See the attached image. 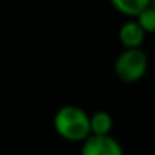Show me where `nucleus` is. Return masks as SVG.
<instances>
[{
  "label": "nucleus",
  "mask_w": 155,
  "mask_h": 155,
  "mask_svg": "<svg viewBox=\"0 0 155 155\" xmlns=\"http://www.w3.org/2000/svg\"><path fill=\"white\" fill-rule=\"evenodd\" d=\"M54 128L68 142H84L90 137V115L77 105H64L54 115Z\"/></svg>",
  "instance_id": "f257e3e1"
},
{
  "label": "nucleus",
  "mask_w": 155,
  "mask_h": 155,
  "mask_svg": "<svg viewBox=\"0 0 155 155\" xmlns=\"http://www.w3.org/2000/svg\"><path fill=\"white\" fill-rule=\"evenodd\" d=\"M148 68V57L142 48H124L115 58V75L124 84H137L145 77Z\"/></svg>",
  "instance_id": "f03ea898"
},
{
  "label": "nucleus",
  "mask_w": 155,
  "mask_h": 155,
  "mask_svg": "<svg viewBox=\"0 0 155 155\" xmlns=\"http://www.w3.org/2000/svg\"><path fill=\"white\" fill-rule=\"evenodd\" d=\"M80 155H125L124 147L112 135H90L82 142Z\"/></svg>",
  "instance_id": "7ed1b4c3"
},
{
  "label": "nucleus",
  "mask_w": 155,
  "mask_h": 155,
  "mask_svg": "<svg viewBox=\"0 0 155 155\" xmlns=\"http://www.w3.org/2000/svg\"><path fill=\"white\" fill-rule=\"evenodd\" d=\"M118 40L124 48H142L145 34L135 20H127L118 28Z\"/></svg>",
  "instance_id": "20e7f679"
},
{
  "label": "nucleus",
  "mask_w": 155,
  "mask_h": 155,
  "mask_svg": "<svg viewBox=\"0 0 155 155\" xmlns=\"http://www.w3.org/2000/svg\"><path fill=\"white\" fill-rule=\"evenodd\" d=\"M114 117L105 110H98L90 115V135H112Z\"/></svg>",
  "instance_id": "39448f33"
},
{
  "label": "nucleus",
  "mask_w": 155,
  "mask_h": 155,
  "mask_svg": "<svg viewBox=\"0 0 155 155\" xmlns=\"http://www.w3.org/2000/svg\"><path fill=\"white\" fill-rule=\"evenodd\" d=\"M148 5L147 0H112V7L128 20H135L142 10Z\"/></svg>",
  "instance_id": "423d86ee"
},
{
  "label": "nucleus",
  "mask_w": 155,
  "mask_h": 155,
  "mask_svg": "<svg viewBox=\"0 0 155 155\" xmlns=\"http://www.w3.org/2000/svg\"><path fill=\"white\" fill-rule=\"evenodd\" d=\"M135 22L140 25V28L143 30L145 35L155 34V10L150 7V2H148L147 7L138 14V17L135 18Z\"/></svg>",
  "instance_id": "0eeeda50"
},
{
  "label": "nucleus",
  "mask_w": 155,
  "mask_h": 155,
  "mask_svg": "<svg viewBox=\"0 0 155 155\" xmlns=\"http://www.w3.org/2000/svg\"><path fill=\"white\" fill-rule=\"evenodd\" d=\"M150 7H152V8H153V10H155V0H152V2H150Z\"/></svg>",
  "instance_id": "6e6552de"
}]
</instances>
